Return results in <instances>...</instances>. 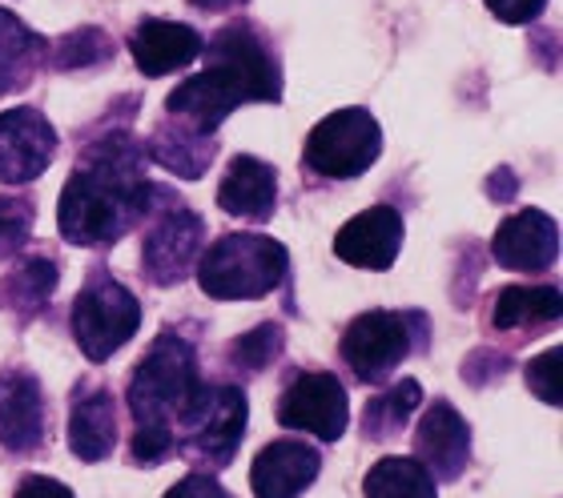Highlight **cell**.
Wrapping results in <instances>:
<instances>
[{"label": "cell", "mask_w": 563, "mask_h": 498, "mask_svg": "<svg viewBox=\"0 0 563 498\" xmlns=\"http://www.w3.org/2000/svg\"><path fill=\"white\" fill-rule=\"evenodd\" d=\"M141 150L125 137H109L89 153L81 169H73L60 193V233L73 245H109L145 218L153 186L141 177Z\"/></svg>", "instance_id": "cell-1"}, {"label": "cell", "mask_w": 563, "mask_h": 498, "mask_svg": "<svg viewBox=\"0 0 563 498\" xmlns=\"http://www.w3.org/2000/svg\"><path fill=\"white\" fill-rule=\"evenodd\" d=\"M278 97L282 73L278 60L271 57V48L262 45L250 29L230 24L210 41L206 69L198 77H189L186 85H177L169 101H165V109H169V117H177L181 129L198 133V137H210L238 104L278 101Z\"/></svg>", "instance_id": "cell-2"}, {"label": "cell", "mask_w": 563, "mask_h": 498, "mask_svg": "<svg viewBox=\"0 0 563 498\" xmlns=\"http://www.w3.org/2000/svg\"><path fill=\"white\" fill-rule=\"evenodd\" d=\"M201 395L194 350L174 334H162L150 346V354L137 362L130 383V406L137 418V430H157L174 439V427L194 410ZM177 446V442H174Z\"/></svg>", "instance_id": "cell-3"}, {"label": "cell", "mask_w": 563, "mask_h": 498, "mask_svg": "<svg viewBox=\"0 0 563 498\" xmlns=\"http://www.w3.org/2000/svg\"><path fill=\"white\" fill-rule=\"evenodd\" d=\"M286 278V250L262 233H225L201 254L198 281L218 301H254Z\"/></svg>", "instance_id": "cell-4"}, {"label": "cell", "mask_w": 563, "mask_h": 498, "mask_svg": "<svg viewBox=\"0 0 563 498\" xmlns=\"http://www.w3.org/2000/svg\"><path fill=\"white\" fill-rule=\"evenodd\" d=\"M246 430V395L238 386H201L198 402L181 418L177 451L189 463L201 466H225L234 458V446Z\"/></svg>", "instance_id": "cell-5"}, {"label": "cell", "mask_w": 563, "mask_h": 498, "mask_svg": "<svg viewBox=\"0 0 563 498\" xmlns=\"http://www.w3.org/2000/svg\"><path fill=\"white\" fill-rule=\"evenodd\" d=\"M378 150H383V129L375 117L366 109H339L327 121H318L314 133L306 137V165L318 177L346 181L366 174L378 162Z\"/></svg>", "instance_id": "cell-6"}, {"label": "cell", "mask_w": 563, "mask_h": 498, "mask_svg": "<svg viewBox=\"0 0 563 498\" xmlns=\"http://www.w3.org/2000/svg\"><path fill=\"white\" fill-rule=\"evenodd\" d=\"M141 325V306L125 286L113 278H89L77 301H73V334L81 342L85 358L106 362L113 358Z\"/></svg>", "instance_id": "cell-7"}, {"label": "cell", "mask_w": 563, "mask_h": 498, "mask_svg": "<svg viewBox=\"0 0 563 498\" xmlns=\"http://www.w3.org/2000/svg\"><path fill=\"white\" fill-rule=\"evenodd\" d=\"M411 354V322L407 313L371 310L354 318L342 334V358L363 383H383L402 358Z\"/></svg>", "instance_id": "cell-8"}, {"label": "cell", "mask_w": 563, "mask_h": 498, "mask_svg": "<svg viewBox=\"0 0 563 498\" xmlns=\"http://www.w3.org/2000/svg\"><path fill=\"white\" fill-rule=\"evenodd\" d=\"M278 422L290 430H306L322 442H339L351 422L346 390L334 374H298L278 402Z\"/></svg>", "instance_id": "cell-9"}, {"label": "cell", "mask_w": 563, "mask_h": 498, "mask_svg": "<svg viewBox=\"0 0 563 498\" xmlns=\"http://www.w3.org/2000/svg\"><path fill=\"white\" fill-rule=\"evenodd\" d=\"M57 153V133L36 109L0 113V181L24 186L48 169Z\"/></svg>", "instance_id": "cell-10"}, {"label": "cell", "mask_w": 563, "mask_h": 498, "mask_svg": "<svg viewBox=\"0 0 563 498\" xmlns=\"http://www.w3.org/2000/svg\"><path fill=\"white\" fill-rule=\"evenodd\" d=\"M492 254L504 269H516V274H543V269L555 266L560 230H555V221L548 218V213L523 209V213H511V218L495 230Z\"/></svg>", "instance_id": "cell-11"}, {"label": "cell", "mask_w": 563, "mask_h": 498, "mask_svg": "<svg viewBox=\"0 0 563 498\" xmlns=\"http://www.w3.org/2000/svg\"><path fill=\"white\" fill-rule=\"evenodd\" d=\"M402 245V218L399 209L375 206L363 209L358 218H351L334 237V254L346 262V266L358 269H390L395 257H399Z\"/></svg>", "instance_id": "cell-12"}, {"label": "cell", "mask_w": 563, "mask_h": 498, "mask_svg": "<svg viewBox=\"0 0 563 498\" xmlns=\"http://www.w3.org/2000/svg\"><path fill=\"white\" fill-rule=\"evenodd\" d=\"M48 434L45 398L33 374L9 370L0 374V442L16 454L41 451Z\"/></svg>", "instance_id": "cell-13"}, {"label": "cell", "mask_w": 563, "mask_h": 498, "mask_svg": "<svg viewBox=\"0 0 563 498\" xmlns=\"http://www.w3.org/2000/svg\"><path fill=\"white\" fill-rule=\"evenodd\" d=\"M201 250V221L189 209H174L165 213L145 237V254L141 266L157 286H174L177 278H186V269L194 266V254Z\"/></svg>", "instance_id": "cell-14"}, {"label": "cell", "mask_w": 563, "mask_h": 498, "mask_svg": "<svg viewBox=\"0 0 563 498\" xmlns=\"http://www.w3.org/2000/svg\"><path fill=\"white\" fill-rule=\"evenodd\" d=\"M419 463L427 475L459 478L471 458V430L451 402H434L419 422Z\"/></svg>", "instance_id": "cell-15"}, {"label": "cell", "mask_w": 563, "mask_h": 498, "mask_svg": "<svg viewBox=\"0 0 563 498\" xmlns=\"http://www.w3.org/2000/svg\"><path fill=\"white\" fill-rule=\"evenodd\" d=\"M318 466L322 458L306 442H274L250 466V487L254 498H298L318 478Z\"/></svg>", "instance_id": "cell-16"}, {"label": "cell", "mask_w": 563, "mask_h": 498, "mask_svg": "<svg viewBox=\"0 0 563 498\" xmlns=\"http://www.w3.org/2000/svg\"><path fill=\"white\" fill-rule=\"evenodd\" d=\"M130 48L145 77H165L201 57V33L177 21H141L130 36Z\"/></svg>", "instance_id": "cell-17"}, {"label": "cell", "mask_w": 563, "mask_h": 498, "mask_svg": "<svg viewBox=\"0 0 563 498\" xmlns=\"http://www.w3.org/2000/svg\"><path fill=\"white\" fill-rule=\"evenodd\" d=\"M218 206L234 218L266 221L278 206V174L274 165L258 162V157H234L225 169L222 186H218Z\"/></svg>", "instance_id": "cell-18"}, {"label": "cell", "mask_w": 563, "mask_h": 498, "mask_svg": "<svg viewBox=\"0 0 563 498\" xmlns=\"http://www.w3.org/2000/svg\"><path fill=\"white\" fill-rule=\"evenodd\" d=\"M69 442L73 454L85 463H101L106 454H113L118 442V402L109 390H89L73 402L69 414Z\"/></svg>", "instance_id": "cell-19"}, {"label": "cell", "mask_w": 563, "mask_h": 498, "mask_svg": "<svg viewBox=\"0 0 563 498\" xmlns=\"http://www.w3.org/2000/svg\"><path fill=\"white\" fill-rule=\"evenodd\" d=\"M563 298L555 286H507L495 298L492 325L495 330H548L560 322Z\"/></svg>", "instance_id": "cell-20"}, {"label": "cell", "mask_w": 563, "mask_h": 498, "mask_svg": "<svg viewBox=\"0 0 563 498\" xmlns=\"http://www.w3.org/2000/svg\"><path fill=\"white\" fill-rule=\"evenodd\" d=\"M48 57L45 36H36L24 21L0 9V97L33 81L36 65Z\"/></svg>", "instance_id": "cell-21"}, {"label": "cell", "mask_w": 563, "mask_h": 498, "mask_svg": "<svg viewBox=\"0 0 563 498\" xmlns=\"http://www.w3.org/2000/svg\"><path fill=\"white\" fill-rule=\"evenodd\" d=\"M366 498H434V478L419 458H383L363 483Z\"/></svg>", "instance_id": "cell-22"}, {"label": "cell", "mask_w": 563, "mask_h": 498, "mask_svg": "<svg viewBox=\"0 0 563 498\" xmlns=\"http://www.w3.org/2000/svg\"><path fill=\"white\" fill-rule=\"evenodd\" d=\"M419 402H422V390H419V383H411V378H402V383L387 386L375 402L366 406V418H363L366 439H387V434L402 430V427H407V418H411V410Z\"/></svg>", "instance_id": "cell-23"}, {"label": "cell", "mask_w": 563, "mask_h": 498, "mask_svg": "<svg viewBox=\"0 0 563 498\" xmlns=\"http://www.w3.org/2000/svg\"><path fill=\"white\" fill-rule=\"evenodd\" d=\"M177 125V121H174ZM153 157L162 165H169V169H177L181 177H198L206 165H210V145H206V137H198V133H189V129H165V133H157L153 137Z\"/></svg>", "instance_id": "cell-24"}, {"label": "cell", "mask_w": 563, "mask_h": 498, "mask_svg": "<svg viewBox=\"0 0 563 498\" xmlns=\"http://www.w3.org/2000/svg\"><path fill=\"white\" fill-rule=\"evenodd\" d=\"M53 290H57V266H48L45 257H33V262H24L16 274H9V278L0 281V306H29V310H36L45 298H53Z\"/></svg>", "instance_id": "cell-25"}, {"label": "cell", "mask_w": 563, "mask_h": 498, "mask_svg": "<svg viewBox=\"0 0 563 498\" xmlns=\"http://www.w3.org/2000/svg\"><path fill=\"white\" fill-rule=\"evenodd\" d=\"M282 350V330L278 325H258V330H250L246 337H238L234 342V362L242 370H266L274 358H278Z\"/></svg>", "instance_id": "cell-26"}, {"label": "cell", "mask_w": 563, "mask_h": 498, "mask_svg": "<svg viewBox=\"0 0 563 498\" xmlns=\"http://www.w3.org/2000/svg\"><path fill=\"white\" fill-rule=\"evenodd\" d=\"M33 230V201L29 198H0V257L16 254Z\"/></svg>", "instance_id": "cell-27"}, {"label": "cell", "mask_w": 563, "mask_h": 498, "mask_svg": "<svg viewBox=\"0 0 563 498\" xmlns=\"http://www.w3.org/2000/svg\"><path fill=\"white\" fill-rule=\"evenodd\" d=\"M560 362H563V350L552 346L548 354H540V358L528 366V386L548 406H560V398H563V390H560Z\"/></svg>", "instance_id": "cell-28"}, {"label": "cell", "mask_w": 563, "mask_h": 498, "mask_svg": "<svg viewBox=\"0 0 563 498\" xmlns=\"http://www.w3.org/2000/svg\"><path fill=\"white\" fill-rule=\"evenodd\" d=\"M487 9L504 24H528L548 9V0H487Z\"/></svg>", "instance_id": "cell-29"}, {"label": "cell", "mask_w": 563, "mask_h": 498, "mask_svg": "<svg viewBox=\"0 0 563 498\" xmlns=\"http://www.w3.org/2000/svg\"><path fill=\"white\" fill-rule=\"evenodd\" d=\"M165 498H230V495H225L210 475H189V478H181Z\"/></svg>", "instance_id": "cell-30"}, {"label": "cell", "mask_w": 563, "mask_h": 498, "mask_svg": "<svg viewBox=\"0 0 563 498\" xmlns=\"http://www.w3.org/2000/svg\"><path fill=\"white\" fill-rule=\"evenodd\" d=\"M16 498H73V490L65 483H57V478L33 475L16 487Z\"/></svg>", "instance_id": "cell-31"}, {"label": "cell", "mask_w": 563, "mask_h": 498, "mask_svg": "<svg viewBox=\"0 0 563 498\" xmlns=\"http://www.w3.org/2000/svg\"><path fill=\"white\" fill-rule=\"evenodd\" d=\"M194 9L201 12H225V9H238V4H246V0H189Z\"/></svg>", "instance_id": "cell-32"}]
</instances>
